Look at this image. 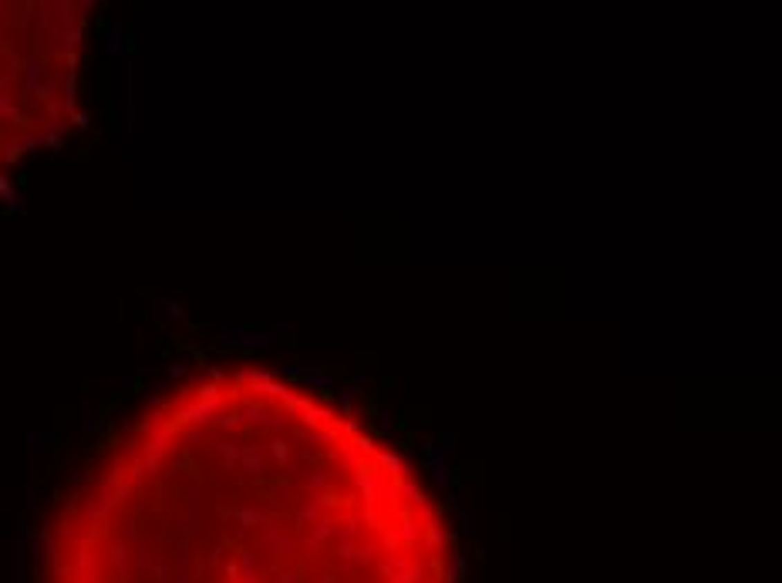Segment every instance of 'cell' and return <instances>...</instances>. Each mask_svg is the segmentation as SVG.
<instances>
[{
	"label": "cell",
	"mask_w": 782,
	"mask_h": 583,
	"mask_svg": "<svg viewBox=\"0 0 782 583\" xmlns=\"http://www.w3.org/2000/svg\"><path fill=\"white\" fill-rule=\"evenodd\" d=\"M91 3L0 0V179L81 118Z\"/></svg>",
	"instance_id": "2"
},
{
	"label": "cell",
	"mask_w": 782,
	"mask_h": 583,
	"mask_svg": "<svg viewBox=\"0 0 782 583\" xmlns=\"http://www.w3.org/2000/svg\"><path fill=\"white\" fill-rule=\"evenodd\" d=\"M44 583H455V543L340 401L212 368L145 401L61 496Z\"/></svg>",
	"instance_id": "1"
}]
</instances>
